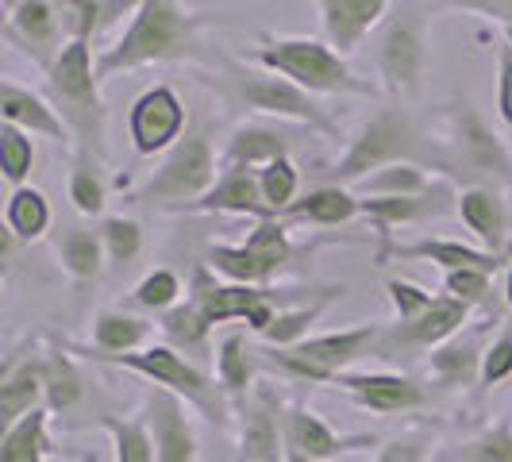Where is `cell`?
I'll use <instances>...</instances> for the list:
<instances>
[{
  "label": "cell",
  "mask_w": 512,
  "mask_h": 462,
  "mask_svg": "<svg viewBox=\"0 0 512 462\" xmlns=\"http://www.w3.org/2000/svg\"><path fill=\"white\" fill-rule=\"evenodd\" d=\"M201 16H193L185 4L174 0H143L131 16L128 31L97 54V77L128 74L154 62H181L197 54Z\"/></svg>",
  "instance_id": "1"
},
{
  "label": "cell",
  "mask_w": 512,
  "mask_h": 462,
  "mask_svg": "<svg viewBox=\"0 0 512 462\" xmlns=\"http://www.w3.org/2000/svg\"><path fill=\"white\" fill-rule=\"evenodd\" d=\"M439 174L462 185H509L512 151L509 143L489 128V120L474 108V101H455L443 108L436 128Z\"/></svg>",
  "instance_id": "2"
},
{
  "label": "cell",
  "mask_w": 512,
  "mask_h": 462,
  "mask_svg": "<svg viewBox=\"0 0 512 462\" xmlns=\"http://www.w3.org/2000/svg\"><path fill=\"white\" fill-rule=\"evenodd\" d=\"M397 162H416V166H428L432 162V170H439L436 143H424V131L416 128V120H412L409 112L382 108V112H374L362 124L359 135L351 139V147L335 158V166L320 170L316 185L355 189L362 178L378 174L385 166H397Z\"/></svg>",
  "instance_id": "3"
},
{
  "label": "cell",
  "mask_w": 512,
  "mask_h": 462,
  "mask_svg": "<svg viewBox=\"0 0 512 462\" xmlns=\"http://www.w3.org/2000/svg\"><path fill=\"white\" fill-rule=\"evenodd\" d=\"M47 97H51L58 116L70 128L74 154L104 162L108 158V143H104L108 112H104V101H101V77H97L93 43L70 39L62 47L58 62L47 70Z\"/></svg>",
  "instance_id": "4"
},
{
  "label": "cell",
  "mask_w": 512,
  "mask_h": 462,
  "mask_svg": "<svg viewBox=\"0 0 512 462\" xmlns=\"http://www.w3.org/2000/svg\"><path fill=\"white\" fill-rule=\"evenodd\" d=\"M251 58L266 74L285 77V81L301 85L312 97H374L378 93L370 81L351 74L343 54H335L320 39H305V35L274 39V35H262V47Z\"/></svg>",
  "instance_id": "5"
},
{
  "label": "cell",
  "mask_w": 512,
  "mask_h": 462,
  "mask_svg": "<svg viewBox=\"0 0 512 462\" xmlns=\"http://www.w3.org/2000/svg\"><path fill=\"white\" fill-rule=\"evenodd\" d=\"M220 181V158L212 151L208 128L189 131L174 151L162 154L158 170L143 181L139 189H131L128 201L143 208H174L189 212L197 201H205Z\"/></svg>",
  "instance_id": "6"
},
{
  "label": "cell",
  "mask_w": 512,
  "mask_h": 462,
  "mask_svg": "<svg viewBox=\"0 0 512 462\" xmlns=\"http://www.w3.org/2000/svg\"><path fill=\"white\" fill-rule=\"evenodd\" d=\"M385 328L378 324H359V328H343V332H328V335H308L305 343L289 347V351H258L274 362L282 374L297 378V382L308 385H335L339 374H347L362 355H370L378 347Z\"/></svg>",
  "instance_id": "7"
},
{
  "label": "cell",
  "mask_w": 512,
  "mask_h": 462,
  "mask_svg": "<svg viewBox=\"0 0 512 462\" xmlns=\"http://www.w3.org/2000/svg\"><path fill=\"white\" fill-rule=\"evenodd\" d=\"M89 362H108V366H124L139 378H151L158 389H170L178 393L185 405H197L208 420H224L228 416V397L216 378H208L205 370L189 355L174 351L170 343H154V347H143L135 355H116V359H89Z\"/></svg>",
  "instance_id": "8"
},
{
  "label": "cell",
  "mask_w": 512,
  "mask_h": 462,
  "mask_svg": "<svg viewBox=\"0 0 512 462\" xmlns=\"http://www.w3.org/2000/svg\"><path fill=\"white\" fill-rule=\"evenodd\" d=\"M428 8H401L397 16H389L378 39V74L389 93H412L420 89V81L432 66L428 51Z\"/></svg>",
  "instance_id": "9"
},
{
  "label": "cell",
  "mask_w": 512,
  "mask_h": 462,
  "mask_svg": "<svg viewBox=\"0 0 512 462\" xmlns=\"http://www.w3.org/2000/svg\"><path fill=\"white\" fill-rule=\"evenodd\" d=\"M185 301H193V305L201 308L212 328H216V324H228V320H247V328L258 335L270 332L274 316L282 312L278 301H274V289H251V285L216 282V274L208 270V262H197V266H193Z\"/></svg>",
  "instance_id": "10"
},
{
  "label": "cell",
  "mask_w": 512,
  "mask_h": 462,
  "mask_svg": "<svg viewBox=\"0 0 512 462\" xmlns=\"http://www.w3.org/2000/svg\"><path fill=\"white\" fill-rule=\"evenodd\" d=\"M231 97L247 108H255L262 116H278V120H293L312 131L335 135V124L324 116V108L312 101L301 85L285 81L278 74H235L231 77Z\"/></svg>",
  "instance_id": "11"
},
{
  "label": "cell",
  "mask_w": 512,
  "mask_h": 462,
  "mask_svg": "<svg viewBox=\"0 0 512 462\" xmlns=\"http://www.w3.org/2000/svg\"><path fill=\"white\" fill-rule=\"evenodd\" d=\"M4 39L12 47H20L35 66L51 70L62 47L70 43L62 4H54V0H12V4H4Z\"/></svg>",
  "instance_id": "12"
},
{
  "label": "cell",
  "mask_w": 512,
  "mask_h": 462,
  "mask_svg": "<svg viewBox=\"0 0 512 462\" xmlns=\"http://www.w3.org/2000/svg\"><path fill=\"white\" fill-rule=\"evenodd\" d=\"M466 324H470V305H462L455 297L439 293L436 305L428 308L420 320L385 328L382 339H378V347H374V355H378V359H401V355H412V351H428V355H432L447 339H455Z\"/></svg>",
  "instance_id": "13"
},
{
  "label": "cell",
  "mask_w": 512,
  "mask_h": 462,
  "mask_svg": "<svg viewBox=\"0 0 512 462\" xmlns=\"http://www.w3.org/2000/svg\"><path fill=\"white\" fill-rule=\"evenodd\" d=\"M285 409L266 382L239 405V455L243 462H285Z\"/></svg>",
  "instance_id": "14"
},
{
  "label": "cell",
  "mask_w": 512,
  "mask_h": 462,
  "mask_svg": "<svg viewBox=\"0 0 512 462\" xmlns=\"http://www.w3.org/2000/svg\"><path fill=\"white\" fill-rule=\"evenodd\" d=\"M185 104L170 85H154L147 89L139 101L131 104L128 112V131L131 143L139 154H158V151H174L181 139H185Z\"/></svg>",
  "instance_id": "15"
},
{
  "label": "cell",
  "mask_w": 512,
  "mask_h": 462,
  "mask_svg": "<svg viewBox=\"0 0 512 462\" xmlns=\"http://www.w3.org/2000/svg\"><path fill=\"white\" fill-rule=\"evenodd\" d=\"M47 409V347L27 343L24 351L8 355L0 374V420L4 428L20 424L27 412Z\"/></svg>",
  "instance_id": "16"
},
{
  "label": "cell",
  "mask_w": 512,
  "mask_h": 462,
  "mask_svg": "<svg viewBox=\"0 0 512 462\" xmlns=\"http://www.w3.org/2000/svg\"><path fill=\"white\" fill-rule=\"evenodd\" d=\"M335 389H343L355 405L382 416H405V412H420L428 405V389L416 382L412 374H397V370H370V374H339Z\"/></svg>",
  "instance_id": "17"
},
{
  "label": "cell",
  "mask_w": 512,
  "mask_h": 462,
  "mask_svg": "<svg viewBox=\"0 0 512 462\" xmlns=\"http://www.w3.org/2000/svg\"><path fill=\"white\" fill-rule=\"evenodd\" d=\"M451 201H459V193L451 189V181L439 178L424 197H359L362 216L374 224L382 247L393 243V228H409V224H420V220H432V216H443Z\"/></svg>",
  "instance_id": "18"
},
{
  "label": "cell",
  "mask_w": 512,
  "mask_h": 462,
  "mask_svg": "<svg viewBox=\"0 0 512 462\" xmlns=\"http://www.w3.org/2000/svg\"><path fill=\"white\" fill-rule=\"evenodd\" d=\"M147 420H151L154 436V459L158 462H201L197 451V432L189 409L178 393L170 389H154L147 397Z\"/></svg>",
  "instance_id": "19"
},
{
  "label": "cell",
  "mask_w": 512,
  "mask_h": 462,
  "mask_svg": "<svg viewBox=\"0 0 512 462\" xmlns=\"http://www.w3.org/2000/svg\"><path fill=\"white\" fill-rule=\"evenodd\" d=\"M285 447L289 451H301L308 459L324 462L339 459V455H351V451H366L374 447L370 436H339L324 416L308 409V405H289L285 409Z\"/></svg>",
  "instance_id": "20"
},
{
  "label": "cell",
  "mask_w": 512,
  "mask_h": 462,
  "mask_svg": "<svg viewBox=\"0 0 512 462\" xmlns=\"http://www.w3.org/2000/svg\"><path fill=\"white\" fill-rule=\"evenodd\" d=\"M389 258H401V262H432L443 274H455V270H482V274H493L505 258L489 255L482 247H470V243H459V239H416V243H389V247H378V266H385Z\"/></svg>",
  "instance_id": "21"
},
{
  "label": "cell",
  "mask_w": 512,
  "mask_h": 462,
  "mask_svg": "<svg viewBox=\"0 0 512 462\" xmlns=\"http://www.w3.org/2000/svg\"><path fill=\"white\" fill-rule=\"evenodd\" d=\"M459 220L470 228V235L482 243V251L501 255L509 251V208L497 185H462L459 189Z\"/></svg>",
  "instance_id": "22"
},
{
  "label": "cell",
  "mask_w": 512,
  "mask_h": 462,
  "mask_svg": "<svg viewBox=\"0 0 512 462\" xmlns=\"http://www.w3.org/2000/svg\"><path fill=\"white\" fill-rule=\"evenodd\" d=\"M316 12H320L328 47L335 54L359 51L362 39L382 20H389V4L385 0H320Z\"/></svg>",
  "instance_id": "23"
},
{
  "label": "cell",
  "mask_w": 512,
  "mask_h": 462,
  "mask_svg": "<svg viewBox=\"0 0 512 462\" xmlns=\"http://www.w3.org/2000/svg\"><path fill=\"white\" fill-rule=\"evenodd\" d=\"M293 151V135L278 124H239L231 131L228 151L220 154V174H235V170H266L270 162L289 158Z\"/></svg>",
  "instance_id": "24"
},
{
  "label": "cell",
  "mask_w": 512,
  "mask_h": 462,
  "mask_svg": "<svg viewBox=\"0 0 512 462\" xmlns=\"http://www.w3.org/2000/svg\"><path fill=\"white\" fill-rule=\"evenodd\" d=\"M482 362H486L482 328H462L455 339H447L428 355V374L439 389H466V385H482Z\"/></svg>",
  "instance_id": "25"
},
{
  "label": "cell",
  "mask_w": 512,
  "mask_h": 462,
  "mask_svg": "<svg viewBox=\"0 0 512 462\" xmlns=\"http://www.w3.org/2000/svg\"><path fill=\"white\" fill-rule=\"evenodd\" d=\"M0 120L27 131V135H43V139H51L58 147L70 139V128L58 116V108L47 97L16 85V81H0Z\"/></svg>",
  "instance_id": "26"
},
{
  "label": "cell",
  "mask_w": 512,
  "mask_h": 462,
  "mask_svg": "<svg viewBox=\"0 0 512 462\" xmlns=\"http://www.w3.org/2000/svg\"><path fill=\"white\" fill-rule=\"evenodd\" d=\"M151 335V324L143 316H131L120 308H104L93 316V347H66L81 359H116V355H135L143 351Z\"/></svg>",
  "instance_id": "27"
},
{
  "label": "cell",
  "mask_w": 512,
  "mask_h": 462,
  "mask_svg": "<svg viewBox=\"0 0 512 462\" xmlns=\"http://www.w3.org/2000/svg\"><path fill=\"white\" fill-rule=\"evenodd\" d=\"M355 216H362L359 197L343 185H312L305 189L293 205L285 208L282 220L285 228L289 224H316V228H339V224H351Z\"/></svg>",
  "instance_id": "28"
},
{
  "label": "cell",
  "mask_w": 512,
  "mask_h": 462,
  "mask_svg": "<svg viewBox=\"0 0 512 462\" xmlns=\"http://www.w3.org/2000/svg\"><path fill=\"white\" fill-rule=\"evenodd\" d=\"M189 212H231V216H255L258 224H262V220H278V216L270 212V205L262 201V189H258L255 170L220 174L216 189L208 193L205 201H197Z\"/></svg>",
  "instance_id": "29"
},
{
  "label": "cell",
  "mask_w": 512,
  "mask_h": 462,
  "mask_svg": "<svg viewBox=\"0 0 512 462\" xmlns=\"http://www.w3.org/2000/svg\"><path fill=\"white\" fill-rule=\"evenodd\" d=\"M258 351L247 343V335L243 332H231L220 339V347H216V382L224 389V397H228L231 405L239 409L251 393H255L258 385Z\"/></svg>",
  "instance_id": "30"
},
{
  "label": "cell",
  "mask_w": 512,
  "mask_h": 462,
  "mask_svg": "<svg viewBox=\"0 0 512 462\" xmlns=\"http://www.w3.org/2000/svg\"><path fill=\"white\" fill-rule=\"evenodd\" d=\"M54 255L62 262V270L70 274V282L77 289L93 285L101 278L104 270V243H101V231L93 228H81V224H70L54 235Z\"/></svg>",
  "instance_id": "31"
},
{
  "label": "cell",
  "mask_w": 512,
  "mask_h": 462,
  "mask_svg": "<svg viewBox=\"0 0 512 462\" xmlns=\"http://www.w3.org/2000/svg\"><path fill=\"white\" fill-rule=\"evenodd\" d=\"M243 251H247L251 262H255L262 289H270V282L282 274L293 258L301 255V251L293 247L289 228H285L282 220H262V224H255V231L243 239Z\"/></svg>",
  "instance_id": "32"
},
{
  "label": "cell",
  "mask_w": 512,
  "mask_h": 462,
  "mask_svg": "<svg viewBox=\"0 0 512 462\" xmlns=\"http://www.w3.org/2000/svg\"><path fill=\"white\" fill-rule=\"evenodd\" d=\"M347 289L343 285H332V289H324L320 297H312V301H305V305L297 308H282L278 316H274V324H270V332L262 335L274 351H289V347H297V343H305L308 339V328L324 316V308L332 305L335 297H343Z\"/></svg>",
  "instance_id": "33"
},
{
  "label": "cell",
  "mask_w": 512,
  "mask_h": 462,
  "mask_svg": "<svg viewBox=\"0 0 512 462\" xmlns=\"http://www.w3.org/2000/svg\"><path fill=\"white\" fill-rule=\"evenodd\" d=\"M51 412L47 409H35L27 412L20 424L4 428L0 436V462H47L51 455Z\"/></svg>",
  "instance_id": "34"
},
{
  "label": "cell",
  "mask_w": 512,
  "mask_h": 462,
  "mask_svg": "<svg viewBox=\"0 0 512 462\" xmlns=\"http://www.w3.org/2000/svg\"><path fill=\"white\" fill-rule=\"evenodd\" d=\"M4 228L12 239H43L47 228H51V201H47V193H39V189H12L8 193V205H4Z\"/></svg>",
  "instance_id": "35"
},
{
  "label": "cell",
  "mask_w": 512,
  "mask_h": 462,
  "mask_svg": "<svg viewBox=\"0 0 512 462\" xmlns=\"http://www.w3.org/2000/svg\"><path fill=\"white\" fill-rule=\"evenodd\" d=\"M436 181L428 178V166H416V162H397V166H385L378 174L362 178L351 193L355 197H424Z\"/></svg>",
  "instance_id": "36"
},
{
  "label": "cell",
  "mask_w": 512,
  "mask_h": 462,
  "mask_svg": "<svg viewBox=\"0 0 512 462\" xmlns=\"http://www.w3.org/2000/svg\"><path fill=\"white\" fill-rule=\"evenodd\" d=\"M97 428H104L112 436L116 462H158L154 459V436L147 412H139V416H101Z\"/></svg>",
  "instance_id": "37"
},
{
  "label": "cell",
  "mask_w": 512,
  "mask_h": 462,
  "mask_svg": "<svg viewBox=\"0 0 512 462\" xmlns=\"http://www.w3.org/2000/svg\"><path fill=\"white\" fill-rule=\"evenodd\" d=\"M139 4H104V0H62V12H66V35L70 39H85L93 43L104 27H112L116 20H124L128 12H135Z\"/></svg>",
  "instance_id": "38"
},
{
  "label": "cell",
  "mask_w": 512,
  "mask_h": 462,
  "mask_svg": "<svg viewBox=\"0 0 512 462\" xmlns=\"http://www.w3.org/2000/svg\"><path fill=\"white\" fill-rule=\"evenodd\" d=\"M85 397V378L74 366L66 347H51L47 351V412H70L77 401Z\"/></svg>",
  "instance_id": "39"
},
{
  "label": "cell",
  "mask_w": 512,
  "mask_h": 462,
  "mask_svg": "<svg viewBox=\"0 0 512 462\" xmlns=\"http://www.w3.org/2000/svg\"><path fill=\"white\" fill-rule=\"evenodd\" d=\"M166 339H170V347L181 351V355H201L208 347V335H212V324L205 320V312L193 305V301H181L174 312H166L162 316V324H158Z\"/></svg>",
  "instance_id": "40"
},
{
  "label": "cell",
  "mask_w": 512,
  "mask_h": 462,
  "mask_svg": "<svg viewBox=\"0 0 512 462\" xmlns=\"http://www.w3.org/2000/svg\"><path fill=\"white\" fill-rule=\"evenodd\" d=\"M66 197L81 216H101L104 201H108V185L101 178V162L74 154V166H70V181H66Z\"/></svg>",
  "instance_id": "41"
},
{
  "label": "cell",
  "mask_w": 512,
  "mask_h": 462,
  "mask_svg": "<svg viewBox=\"0 0 512 462\" xmlns=\"http://www.w3.org/2000/svg\"><path fill=\"white\" fill-rule=\"evenodd\" d=\"M258 189H262V201L270 205V212L282 216L285 208L301 197V170H297V162L293 158H278L266 170H258Z\"/></svg>",
  "instance_id": "42"
},
{
  "label": "cell",
  "mask_w": 512,
  "mask_h": 462,
  "mask_svg": "<svg viewBox=\"0 0 512 462\" xmlns=\"http://www.w3.org/2000/svg\"><path fill=\"white\" fill-rule=\"evenodd\" d=\"M31 166H35V143H31V135L12 128V124H0V170H4V181L12 189H24Z\"/></svg>",
  "instance_id": "43"
},
{
  "label": "cell",
  "mask_w": 512,
  "mask_h": 462,
  "mask_svg": "<svg viewBox=\"0 0 512 462\" xmlns=\"http://www.w3.org/2000/svg\"><path fill=\"white\" fill-rule=\"evenodd\" d=\"M97 231H101L104 255L116 266H131L139 258V251H143V228L131 216H104Z\"/></svg>",
  "instance_id": "44"
},
{
  "label": "cell",
  "mask_w": 512,
  "mask_h": 462,
  "mask_svg": "<svg viewBox=\"0 0 512 462\" xmlns=\"http://www.w3.org/2000/svg\"><path fill=\"white\" fill-rule=\"evenodd\" d=\"M131 301L139 308H147V312H174L181 305V278L174 270H151L143 282L135 285V293H131Z\"/></svg>",
  "instance_id": "45"
},
{
  "label": "cell",
  "mask_w": 512,
  "mask_h": 462,
  "mask_svg": "<svg viewBox=\"0 0 512 462\" xmlns=\"http://www.w3.org/2000/svg\"><path fill=\"white\" fill-rule=\"evenodd\" d=\"M385 293H389V305L397 312V324H412V320H420L428 308L436 305V297L428 289H420L416 282H405V278H389Z\"/></svg>",
  "instance_id": "46"
},
{
  "label": "cell",
  "mask_w": 512,
  "mask_h": 462,
  "mask_svg": "<svg viewBox=\"0 0 512 462\" xmlns=\"http://www.w3.org/2000/svg\"><path fill=\"white\" fill-rule=\"evenodd\" d=\"M466 462H512V420H501L478 439H470Z\"/></svg>",
  "instance_id": "47"
},
{
  "label": "cell",
  "mask_w": 512,
  "mask_h": 462,
  "mask_svg": "<svg viewBox=\"0 0 512 462\" xmlns=\"http://www.w3.org/2000/svg\"><path fill=\"white\" fill-rule=\"evenodd\" d=\"M512 378V328H501L493 335V343L486 347V362H482V385L493 389V385L509 382Z\"/></svg>",
  "instance_id": "48"
},
{
  "label": "cell",
  "mask_w": 512,
  "mask_h": 462,
  "mask_svg": "<svg viewBox=\"0 0 512 462\" xmlns=\"http://www.w3.org/2000/svg\"><path fill=\"white\" fill-rule=\"evenodd\" d=\"M489 278L493 274H482V270H455V274H443V293L474 308L489 297Z\"/></svg>",
  "instance_id": "49"
},
{
  "label": "cell",
  "mask_w": 512,
  "mask_h": 462,
  "mask_svg": "<svg viewBox=\"0 0 512 462\" xmlns=\"http://www.w3.org/2000/svg\"><path fill=\"white\" fill-rule=\"evenodd\" d=\"M428 447H432L428 432H409V436L389 439L374 462H424L428 459Z\"/></svg>",
  "instance_id": "50"
},
{
  "label": "cell",
  "mask_w": 512,
  "mask_h": 462,
  "mask_svg": "<svg viewBox=\"0 0 512 462\" xmlns=\"http://www.w3.org/2000/svg\"><path fill=\"white\" fill-rule=\"evenodd\" d=\"M497 112H501V124L512 135V47L501 43L497 47Z\"/></svg>",
  "instance_id": "51"
},
{
  "label": "cell",
  "mask_w": 512,
  "mask_h": 462,
  "mask_svg": "<svg viewBox=\"0 0 512 462\" xmlns=\"http://www.w3.org/2000/svg\"><path fill=\"white\" fill-rule=\"evenodd\" d=\"M466 8H474V12H486V16H497V20H501L505 27L512 24V0H478V4H466Z\"/></svg>",
  "instance_id": "52"
},
{
  "label": "cell",
  "mask_w": 512,
  "mask_h": 462,
  "mask_svg": "<svg viewBox=\"0 0 512 462\" xmlns=\"http://www.w3.org/2000/svg\"><path fill=\"white\" fill-rule=\"evenodd\" d=\"M505 301L512 308V258H509V274H505Z\"/></svg>",
  "instance_id": "53"
},
{
  "label": "cell",
  "mask_w": 512,
  "mask_h": 462,
  "mask_svg": "<svg viewBox=\"0 0 512 462\" xmlns=\"http://www.w3.org/2000/svg\"><path fill=\"white\" fill-rule=\"evenodd\" d=\"M285 462H316V459H308L301 451H285Z\"/></svg>",
  "instance_id": "54"
},
{
  "label": "cell",
  "mask_w": 512,
  "mask_h": 462,
  "mask_svg": "<svg viewBox=\"0 0 512 462\" xmlns=\"http://www.w3.org/2000/svg\"><path fill=\"white\" fill-rule=\"evenodd\" d=\"M505 43H509V47H512V24L505 27Z\"/></svg>",
  "instance_id": "55"
}]
</instances>
